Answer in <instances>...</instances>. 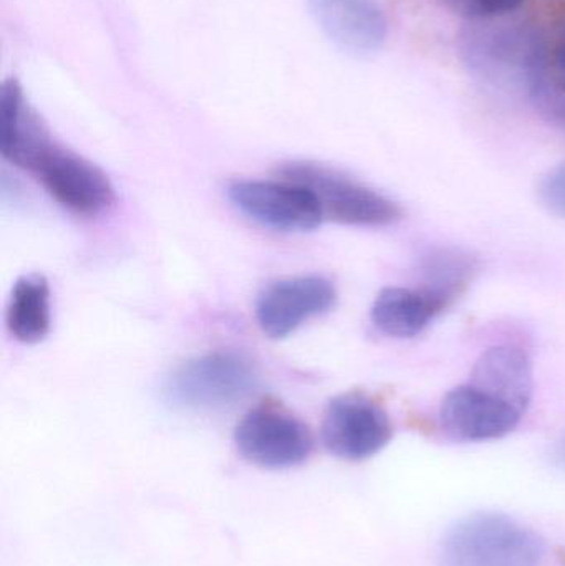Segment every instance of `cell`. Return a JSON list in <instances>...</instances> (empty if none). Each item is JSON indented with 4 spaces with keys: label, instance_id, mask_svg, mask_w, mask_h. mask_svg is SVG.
<instances>
[{
    "label": "cell",
    "instance_id": "obj_1",
    "mask_svg": "<svg viewBox=\"0 0 565 566\" xmlns=\"http://www.w3.org/2000/svg\"><path fill=\"white\" fill-rule=\"evenodd\" d=\"M258 382V369L248 356L212 352L178 366L166 379L163 395L175 408L218 411L244 401Z\"/></svg>",
    "mask_w": 565,
    "mask_h": 566
},
{
    "label": "cell",
    "instance_id": "obj_2",
    "mask_svg": "<svg viewBox=\"0 0 565 566\" xmlns=\"http://www.w3.org/2000/svg\"><path fill=\"white\" fill-rule=\"evenodd\" d=\"M440 557L443 566H540L543 542L506 515L478 514L448 532Z\"/></svg>",
    "mask_w": 565,
    "mask_h": 566
},
{
    "label": "cell",
    "instance_id": "obj_3",
    "mask_svg": "<svg viewBox=\"0 0 565 566\" xmlns=\"http://www.w3.org/2000/svg\"><path fill=\"white\" fill-rule=\"evenodd\" d=\"M285 181L305 186L317 199L324 219L355 228H388L401 219V209L387 196L335 169L307 161L287 163L279 169Z\"/></svg>",
    "mask_w": 565,
    "mask_h": 566
},
{
    "label": "cell",
    "instance_id": "obj_4",
    "mask_svg": "<svg viewBox=\"0 0 565 566\" xmlns=\"http://www.w3.org/2000/svg\"><path fill=\"white\" fill-rule=\"evenodd\" d=\"M234 444L242 459L259 468H297L311 458L314 436L305 422L274 405L249 411L234 431Z\"/></svg>",
    "mask_w": 565,
    "mask_h": 566
},
{
    "label": "cell",
    "instance_id": "obj_5",
    "mask_svg": "<svg viewBox=\"0 0 565 566\" xmlns=\"http://www.w3.org/2000/svg\"><path fill=\"white\" fill-rule=\"evenodd\" d=\"M228 198L245 218L275 232L302 234L324 221L315 196L305 186L285 179H238L228 186Z\"/></svg>",
    "mask_w": 565,
    "mask_h": 566
},
{
    "label": "cell",
    "instance_id": "obj_6",
    "mask_svg": "<svg viewBox=\"0 0 565 566\" xmlns=\"http://www.w3.org/2000/svg\"><path fill=\"white\" fill-rule=\"evenodd\" d=\"M394 438L388 412L370 396L350 391L328 402L322 421L325 449L344 461H365Z\"/></svg>",
    "mask_w": 565,
    "mask_h": 566
},
{
    "label": "cell",
    "instance_id": "obj_7",
    "mask_svg": "<svg viewBox=\"0 0 565 566\" xmlns=\"http://www.w3.org/2000/svg\"><path fill=\"white\" fill-rule=\"evenodd\" d=\"M30 172L62 208L73 214L96 218L115 205V188L108 176L88 159L55 142Z\"/></svg>",
    "mask_w": 565,
    "mask_h": 566
},
{
    "label": "cell",
    "instance_id": "obj_8",
    "mask_svg": "<svg viewBox=\"0 0 565 566\" xmlns=\"http://www.w3.org/2000/svg\"><path fill=\"white\" fill-rule=\"evenodd\" d=\"M524 415L520 406L468 381L444 395L440 426L454 441H494L511 434Z\"/></svg>",
    "mask_w": 565,
    "mask_h": 566
},
{
    "label": "cell",
    "instance_id": "obj_9",
    "mask_svg": "<svg viewBox=\"0 0 565 566\" xmlns=\"http://www.w3.org/2000/svg\"><path fill=\"white\" fill-rule=\"evenodd\" d=\"M337 290L318 275L282 279L262 290L255 302V319L269 338L282 339L308 319L334 308Z\"/></svg>",
    "mask_w": 565,
    "mask_h": 566
},
{
    "label": "cell",
    "instance_id": "obj_10",
    "mask_svg": "<svg viewBox=\"0 0 565 566\" xmlns=\"http://www.w3.org/2000/svg\"><path fill=\"white\" fill-rule=\"evenodd\" d=\"M308 9L325 36L348 55H375L387 42L388 19L380 0H308Z\"/></svg>",
    "mask_w": 565,
    "mask_h": 566
},
{
    "label": "cell",
    "instance_id": "obj_11",
    "mask_svg": "<svg viewBox=\"0 0 565 566\" xmlns=\"http://www.w3.org/2000/svg\"><path fill=\"white\" fill-rule=\"evenodd\" d=\"M49 129L29 105L15 80L3 82L0 92V153L17 168L32 171L52 145Z\"/></svg>",
    "mask_w": 565,
    "mask_h": 566
},
{
    "label": "cell",
    "instance_id": "obj_12",
    "mask_svg": "<svg viewBox=\"0 0 565 566\" xmlns=\"http://www.w3.org/2000/svg\"><path fill=\"white\" fill-rule=\"evenodd\" d=\"M448 306L447 300L421 286H387L375 298L370 315L384 335L408 339L421 335Z\"/></svg>",
    "mask_w": 565,
    "mask_h": 566
},
{
    "label": "cell",
    "instance_id": "obj_13",
    "mask_svg": "<svg viewBox=\"0 0 565 566\" xmlns=\"http://www.w3.org/2000/svg\"><path fill=\"white\" fill-rule=\"evenodd\" d=\"M470 382L527 411L534 391L533 363L517 346H493L474 363Z\"/></svg>",
    "mask_w": 565,
    "mask_h": 566
},
{
    "label": "cell",
    "instance_id": "obj_14",
    "mask_svg": "<svg viewBox=\"0 0 565 566\" xmlns=\"http://www.w3.org/2000/svg\"><path fill=\"white\" fill-rule=\"evenodd\" d=\"M524 75L536 108L565 125V23L553 35L534 42Z\"/></svg>",
    "mask_w": 565,
    "mask_h": 566
},
{
    "label": "cell",
    "instance_id": "obj_15",
    "mask_svg": "<svg viewBox=\"0 0 565 566\" xmlns=\"http://www.w3.org/2000/svg\"><path fill=\"white\" fill-rule=\"evenodd\" d=\"M7 328L23 345H36L49 336L52 305L49 281L43 275H23L15 282L7 306Z\"/></svg>",
    "mask_w": 565,
    "mask_h": 566
},
{
    "label": "cell",
    "instance_id": "obj_16",
    "mask_svg": "<svg viewBox=\"0 0 565 566\" xmlns=\"http://www.w3.org/2000/svg\"><path fill=\"white\" fill-rule=\"evenodd\" d=\"M480 262L470 252L457 248H428L418 258L421 289L453 303L470 285Z\"/></svg>",
    "mask_w": 565,
    "mask_h": 566
},
{
    "label": "cell",
    "instance_id": "obj_17",
    "mask_svg": "<svg viewBox=\"0 0 565 566\" xmlns=\"http://www.w3.org/2000/svg\"><path fill=\"white\" fill-rule=\"evenodd\" d=\"M448 10L461 19L484 22L503 19L520 9L527 0H441Z\"/></svg>",
    "mask_w": 565,
    "mask_h": 566
},
{
    "label": "cell",
    "instance_id": "obj_18",
    "mask_svg": "<svg viewBox=\"0 0 565 566\" xmlns=\"http://www.w3.org/2000/svg\"><path fill=\"white\" fill-rule=\"evenodd\" d=\"M541 201L553 214L565 218V163L554 166L540 186Z\"/></svg>",
    "mask_w": 565,
    "mask_h": 566
},
{
    "label": "cell",
    "instance_id": "obj_19",
    "mask_svg": "<svg viewBox=\"0 0 565 566\" xmlns=\"http://www.w3.org/2000/svg\"><path fill=\"white\" fill-rule=\"evenodd\" d=\"M551 459H553V462L557 468L565 471V436L556 442V446H554L553 452H551Z\"/></svg>",
    "mask_w": 565,
    "mask_h": 566
}]
</instances>
